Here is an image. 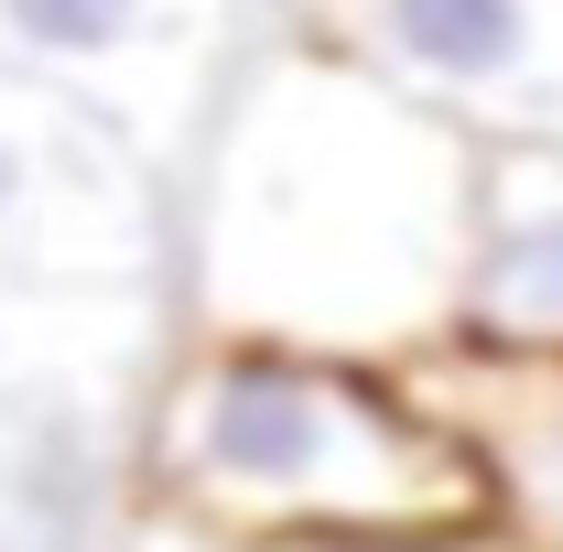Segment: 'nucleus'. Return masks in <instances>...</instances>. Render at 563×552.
I'll list each match as a JSON object with an SVG mask.
<instances>
[{
    "instance_id": "1",
    "label": "nucleus",
    "mask_w": 563,
    "mask_h": 552,
    "mask_svg": "<svg viewBox=\"0 0 563 552\" xmlns=\"http://www.w3.org/2000/svg\"><path fill=\"white\" fill-rule=\"evenodd\" d=\"M174 477L239 531H357L422 509V433L347 357L292 336H228L174 412Z\"/></svg>"
},
{
    "instance_id": "2",
    "label": "nucleus",
    "mask_w": 563,
    "mask_h": 552,
    "mask_svg": "<svg viewBox=\"0 0 563 552\" xmlns=\"http://www.w3.org/2000/svg\"><path fill=\"white\" fill-rule=\"evenodd\" d=\"M347 22L357 55L390 87L477 98V87H520L542 66V0H347Z\"/></svg>"
},
{
    "instance_id": "3",
    "label": "nucleus",
    "mask_w": 563,
    "mask_h": 552,
    "mask_svg": "<svg viewBox=\"0 0 563 552\" xmlns=\"http://www.w3.org/2000/svg\"><path fill=\"white\" fill-rule=\"evenodd\" d=\"M477 314L498 336H563V196L498 207L477 239Z\"/></svg>"
},
{
    "instance_id": "4",
    "label": "nucleus",
    "mask_w": 563,
    "mask_h": 552,
    "mask_svg": "<svg viewBox=\"0 0 563 552\" xmlns=\"http://www.w3.org/2000/svg\"><path fill=\"white\" fill-rule=\"evenodd\" d=\"M141 22H152V0H0V33L44 66H109L141 44Z\"/></svg>"
},
{
    "instance_id": "5",
    "label": "nucleus",
    "mask_w": 563,
    "mask_h": 552,
    "mask_svg": "<svg viewBox=\"0 0 563 552\" xmlns=\"http://www.w3.org/2000/svg\"><path fill=\"white\" fill-rule=\"evenodd\" d=\"M292 552H466V542L422 531V520H357V531H292Z\"/></svg>"
},
{
    "instance_id": "6",
    "label": "nucleus",
    "mask_w": 563,
    "mask_h": 552,
    "mask_svg": "<svg viewBox=\"0 0 563 552\" xmlns=\"http://www.w3.org/2000/svg\"><path fill=\"white\" fill-rule=\"evenodd\" d=\"M11 185H22V152H11V141H0V207H11Z\"/></svg>"
}]
</instances>
